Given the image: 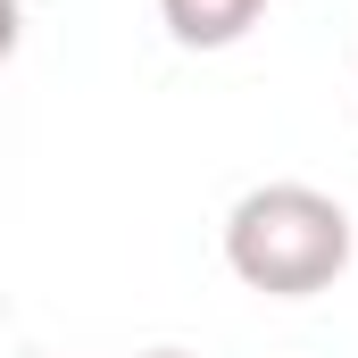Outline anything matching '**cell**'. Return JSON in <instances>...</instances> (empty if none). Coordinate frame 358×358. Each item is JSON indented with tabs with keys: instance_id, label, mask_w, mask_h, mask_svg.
Instances as JSON below:
<instances>
[{
	"instance_id": "3",
	"label": "cell",
	"mask_w": 358,
	"mask_h": 358,
	"mask_svg": "<svg viewBox=\"0 0 358 358\" xmlns=\"http://www.w3.org/2000/svg\"><path fill=\"white\" fill-rule=\"evenodd\" d=\"M142 358H192V350H142Z\"/></svg>"
},
{
	"instance_id": "2",
	"label": "cell",
	"mask_w": 358,
	"mask_h": 358,
	"mask_svg": "<svg viewBox=\"0 0 358 358\" xmlns=\"http://www.w3.org/2000/svg\"><path fill=\"white\" fill-rule=\"evenodd\" d=\"M159 17H167V34L183 50H234L267 17V0H159Z\"/></svg>"
},
{
	"instance_id": "1",
	"label": "cell",
	"mask_w": 358,
	"mask_h": 358,
	"mask_svg": "<svg viewBox=\"0 0 358 358\" xmlns=\"http://www.w3.org/2000/svg\"><path fill=\"white\" fill-rule=\"evenodd\" d=\"M225 267L267 300H317L350 267V208L317 183H259L225 217Z\"/></svg>"
}]
</instances>
